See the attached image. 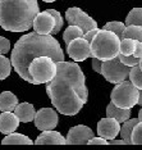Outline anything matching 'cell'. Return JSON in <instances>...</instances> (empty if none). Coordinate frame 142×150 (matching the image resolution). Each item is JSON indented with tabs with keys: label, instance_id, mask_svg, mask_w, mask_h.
Masks as SVG:
<instances>
[{
	"label": "cell",
	"instance_id": "obj_1",
	"mask_svg": "<svg viewBox=\"0 0 142 150\" xmlns=\"http://www.w3.org/2000/svg\"><path fill=\"white\" fill-rule=\"evenodd\" d=\"M54 108L64 115H76L89 100L86 78L77 62H56V74L46 83Z\"/></svg>",
	"mask_w": 142,
	"mask_h": 150
},
{
	"label": "cell",
	"instance_id": "obj_2",
	"mask_svg": "<svg viewBox=\"0 0 142 150\" xmlns=\"http://www.w3.org/2000/svg\"><path fill=\"white\" fill-rule=\"evenodd\" d=\"M42 55L53 58L55 62L64 60L62 46L51 35H40L37 32L26 33L14 44L12 50L11 62L13 69L22 80L32 83V77L28 73V66L32 59Z\"/></svg>",
	"mask_w": 142,
	"mask_h": 150
},
{
	"label": "cell",
	"instance_id": "obj_3",
	"mask_svg": "<svg viewBox=\"0 0 142 150\" xmlns=\"http://www.w3.org/2000/svg\"><path fill=\"white\" fill-rule=\"evenodd\" d=\"M39 12L37 0H0V27L9 32H26Z\"/></svg>",
	"mask_w": 142,
	"mask_h": 150
},
{
	"label": "cell",
	"instance_id": "obj_4",
	"mask_svg": "<svg viewBox=\"0 0 142 150\" xmlns=\"http://www.w3.org/2000/svg\"><path fill=\"white\" fill-rule=\"evenodd\" d=\"M119 49L120 37H118L114 32L104 28H99L96 36L90 41L91 58H99L103 62L118 57Z\"/></svg>",
	"mask_w": 142,
	"mask_h": 150
},
{
	"label": "cell",
	"instance_id": "obj_5",
	"mask_svg": "<svg viewBox=\"0 0 142 150\" xmlns=\"http://www.w3.org/2000/svg\"><path fill=\"white\" fill-rule=\"evenodd\" d=\"M28 73L32 77V85L47 83L56 74V62L46 55L37 57L30 63Z\"/></svg>",
	"mask_w": 142,
	"mask_h": 150
},
{
	"label": "cell",
	"instance_id": "obj_6",
	"mask_svg": "<svg viewBox=\"0 0 142 150\" xmlns=\"http://www.w3.org/2000/svg\"><path fill=\"white\" fill-rule=\"evenodd\" d=\"M138 95H140V90L129 80H124L123 82L115 85L110 94V99L111 103H114L117 107L132 109L138 103Z\"/></svg>",
	"mask_w": 142,
	"mask_h": 150
},
{
	"label": "cell",
	"instance_id": "obj_7",
	"mask_svg": "<svg viewBox=\"0 0 142 150\" xmlns=\"http://www.w3.org/2000/svg\"><path fill=\"white\" fill-rule=\"evenodd\" d=\"M129 71L131 67L123 64L118 57L113 58V59L104 60L101 64V74L110 83L117 85L119 82H123L124 80H128Z\"/></svg>",
	"mask_w": 142,
	"mask_h": 150
},
{
	"label": "cell",
	"instance_id": "obj_8",
	"mask_svg": "<svg viewBox=\"0 0 142 150\" xmlns=\"http://www.w3.org/2000/svg\"><path fill=\"white\" fill-rule=\"evenodd\" d=\"M65 18L69 25L78 26L83 31V33L90 31V30L97 28V22L92 17H90L87 13H84L82 9L77 8V6H72L65 12Z\"/></svg>",
	"mask_w": 142,
	"mask_h": 150
},
{
	"label": "cell",
	"instance_id": "obj_9",
	"mask_svg": "<svg viewBox=\"0 0 142 150\" xmlns=\"http://www.w3.org/2000/svg\"><path fill=\"white\" fill-rule=\"evenodd\" d=\"M67 53L73 62H83L91 58L90 41H87L83 36L77 37L67 45Z\"/></svg>",
	"mask_w": 142,
	"mask_h": 150
},
{
	"label": "cell",
	"instance_id": "obj_10",
	"mask_svg": "<svg viewBox=\"0 0 142 150\" xmlns=\"http://www.w3.org/2000/svg\"><path fill=\"white\" fill-rule=\"evenodd\" d=\"M33 122L36 128H39L40 131L54 129L58 126V114L51 108H41L36 112Z\"/></svg>",
	"mask_w": 142,
	"mask_h": 150
},
{
	"label": "cell",
	"instance_id": "obj_11",
	"mask_svg": "<svg viewBox=\"0 0 142 150\" xmlns=\"http://www.w3.org/2000/svg\"><path fill=\"white\" fill-rule=\"evenodd\" d=\"M95 136L93 131L87 126L78 125L74 126L68 131V135L65 137V141L68 145H84L89 142L90 139Z\"/></svg>",
	"mask_w": 142,
	"mask_h": 150
},
{
	"label": "cell",
	"instance_id": "obj_12",
	"mask_svg": "<svg viewBox=\"0 0 142 150\" xmlns=\"http://www.w3.org/2000/svg\"><path fill=\"white\" fill-rule=\"evenodd\" d=\"M120 123L114 118H101L97 123V135L106 140H113L119 135Z\"/></svg>",
	"mask_w": 142,
	"mask_h": 150
},
{
	"label": "cell",
	"instance_id": "obj_13",
	"mask_svg": "<svg viewBox=\"0 0 142 150\" xmlns=\"http://www.w3.org/2000/svg\"><path fill=\"white\" fill-rule=\"evenodd\" d=\"M54 18L47 11L45 12H39L37 16L33 19L32 27L35 30V32L40 33V35H51L54 30Z\"/></svg>",
	"mask_w": 142,
	"mask_h": 150
},
{
	"label": "cell",
	"instance_id": "obj_14",
	"mask_svg": "<svg viewBox=\"0 0 142 150\" xmlns=\"http://www.w3.org/2000/svg\"><path fill=\"white\" fill-rule=\"evenodd\" d=\"M36 145H65V137L58 131H53V129H47L42 131L41 135L37 136V139L33 141Z\"/></svg>",
	"mask_w": 142,
	"mask_h": 150
},
{
	"label": "cell",
	"instance_id": "obj_15",
	"mask_svg": "<svg viewBox=\"0 0 142 150\" xmlns=\"http://www.w3.org/2000/svg\"><path fill=\"white\" fill-rule=\"evenodd\" d=\"M19 119L15 115V113L12 112H1L0 114V132L4 135L14 132L19 126Z\"/></svg>",
	"mask_w": 142,
	"mask_h": 150
},
{
	"label": "cell",
	"instance_id": "obj_16",
	"mask_svg": "<svg viewBox=\"0 0 142 150\" xmlns=\"http://www.w3.org/2000/svg\"><path fill=\"white\" fill-rule=\"evenodd\" d=\"M14 113L18 117V119L23 123H27V122H31L35 119L36 115V110L35 107L31 103H18L17 107L14 108Z\"/></svg>",
	"mask_w": 142,
	"mask_h": 150
},
{
	"label": "cell",
	"instance_id": "obj_17",
	"mask_svg": "<svg viewBox=\"0 0 142 150\" xmlns=\"http://www.w3.org/2000/svg\"><path fill=\"white\" fill-rule=\"evenodd\" d=\"M106 117L117 119V121L122 125L123 122H126L127 119L131 118V109L119 108V107H117L114 103L110 101L106 107Z\"/></svg>",
	"mask_w": 142,
	"mask_h": 150
},
{
	"label": "cell",
	"instance_id": "obj_18",
	"mask_svg": "<svg viewBox=\"0 0 142 150\" xmlns=\"http://www.w3.org/2000/svg\"><path fill=\"white\" fill-rule=\"evenodd\" d=\"M18 104V98L12 91H3L0 94V110L13 112Z\"/></svg>",
	"mask_w": 142,
	"mask_h": 150
},
{
	"label": "cell",
	"instance_id": "obj_19",
	"mask_svg": "<svg viewBox=\"0 0 142 150\" xmlns=\"http://www.w3.org/2000/svg\"><path fill=\"white\" fill-rule=\"evenodd\" d=\"M1 144L3 145H32L33 141L26 135L12 132V134H8L1 140Z\"/></svg>",
	"mask_w": 142,
	"mask_h": 150
},
{
	"label": "cell",
	"instance_id": "obj_20",
	"mask_svg": "<svg viewBox=\"0 0 142 150\" xmlns=\"http://www.w3.org/2000/svg\"><path fill=\"white\" fill-rule=\"evenodd\" d=\"M140 119L138 118H133V119H127L126 122L120 125V131H119V135L122 136V139L126 141L127 145H131V136H132V132H133V128L136 126Z\"/></svg>",
	"mask_w": 142,
	"mask_h": 150
},
{
	"label": "cell",
	"instance_id": "obj_21",
	"mask_svg": "<svg viewBox=\"0 0 142 150\" xmlns=\"http://www.w3.org/2000/svg\"><path fill=\"white\" fill-rule=\"evenodd\" d=\"M123 37H128V39H133L136 41H142V26H137V25H129L126 26L122 35Z\"/></svg>",
	"mask_w": 142,
	"mask_h": 150
},
{
	"label": "cell",
	"instance_id": "obj_22",
	"mask_svg": "<svg viewBox=\"0 0 142 150\" xmlns=\"http://www.w3.org/2000/svg\"><path fill=\"white\" fill-rule=\"evenodd\" d=\"M82 36H83V31L79 28L78 26L69 25V27L63 33V40H64V42H65V46H67L70 41H72V40L77 39V37H82Z\"/></svg>",
	"mask_w": 142,
	"mask_h": 150
},
{
	"label": "cell",
	"instance_id": "obj_23",
	"mask_svg": "<svg viewBox=\"0 0 142 150\" xmlns=\"http://www.w3.org/2000/svg\"><path fill=\"white\" fill-rule=\"evenodd\" d=\"M126 26L129 25H137L142 26V8H133L132 11L128 13V16L126 17Z\"/></svg>",
	"mask_w": 142,
	"mask_h": 150
},
{
	"label": "cell",
	"instance_id": "obj_24",
	"mask_svg": "<svg viewBox=\"0 0 142 150\" xmlns=\"http://www.w3.org/2000/svg\"><path fill=\"white\" fill-rule=\"evenodd\" d=\"M13 69L11 59L4 57V54H0V81L5 80L6 77L11 76V72Z\"/></svg>",
	"mask_w": 142,
	"mask_h": 150
},
{
	"label": "cell",
	"instance_id": "obj_25",
	"mask_svg": "<svg viewBox=\"0 0 142 150\" xmlns=\"http://www.w3.org/2000/svg\"><path fill=\"white\" fill-rule=\"evenodd\" d=\"M128 80H129L138 90H142V71H141V68L138 64L134 67H131Z\"/></svg>",
	"mask_w": 142,
	"mask_h": 150
},
{
	"label": "cell",
	"instance_id": "obj_26",
	"mask_svg": "<svg viewBox=\"0 0 142 150\" xmlns=\"http://www.w3.org/2000/svg\"><path fill=\"white\" fill-rule=\"evenodd\" d=\"M134 47H136V40L128 39V37L120 39L119 54H123V55H132L134 52Z\"/></svg>",
	"mask_w": 142,
	"mask_h": 150
},
{
	"label": "cell",
	"instance_id": "obj_27",
	"mask_svg": "<svg viewBox=\"0 0 142 150\" xmlns=\"http://www.w3.org/2000/svg\"><path fill=\"white\" fill-rule=\"evenodd\" d=\"M103 28L114 32L118 37L122 39V35H123V31H124V28H126V25H124L123 22H119V21H111V22H108Z\"/></svg>",
	"mask_w": 142,
	"mask_h": 150
},
{
	"label": "cell",
	"instance_id": "obj_28",
	"mask_svg": "<svg viewBox=\"0 0 142 150\" xmlns=\"http://www.w3.org/2000/svg\"><path fill=\"white\" fill-rule=\"evenodd\" d=\"M47 12L50 13V14L53 16V18H54V22H55V25H54V30H53V32H51V35H56L60 30H62V27L64 25V21H63V18H62V14L58 12V11H55V9H46Z\"/></svg>",
	"mask_w": 142,
	"mask_h": 150
},
{
	"label": "cell",
	"instance_id": "obj_29",
	"mask_svg": "<svg viewBox=\"0 0 142 150\" xmlns=\"http://www.w3.org/2000/svg\"><path fill=\"white\" fill-rule=\"evenodd\" d=\"M131 145H142V121L134 126L131 136Z\"/></svg>",
	"mask_w": 142,
	"mask_h": 150
},
{
	"label": "cell",
	"instance_id": "obj_30",
	"mask_svg": "<svg viewBox=\"0 0 142 150\" xmlns=\"http://www.w3.org/2000/svg\"><path fill=\"white\" fill-rule=\"evenodd\" d=\"M118 58L120 59L122 63L126 64V66H128V67H134L140 63V58L134 57L133 54H132V55H123V54H119Z\"/></svg>",
	"mask_w": 142,
	"mask_h": 150
},
{
	"label": "cell",
	"instance_id": "obj_31",
	"mask_svg": "<svg viewBox=\"0 0 142 150\" xmlns=\"http://www.w3.org/2000/svg\"><path fill=\"white\" fill-rule=\"evenodd\" d=\"M11 52V41L6 37L0 36V54H6Z\"/></svg>",
	"mask_w": 142,
	"mask_h": 150
},
{
	"label": "cell",
	"instance_id": "obj_32",
	"mask_svg": "<svg viewBox=\"0 0 142 150\" xmlns=\"http://www.w3.org/2000/svg\"><path fill=\"white\" fill-rule=\"evenodd\" d=\"M89 145H108L109 144V141H108L106 139L101 137V136H97V137H93L89 140V142H87Z\"/></svg>",
	"mask_w": 142,
	"mask_h": 150
},
{
	"label": "cell",
	"instance_id": "obj_33",
	"mask_svg": "<svg viewBox=\"0 0 142 150\" xmlns=\"http://www.w3.org/2000/svg\"><path fill=\"white\" fill-rule=\"evenodd\" d=\"M92 62H91V66H92V69L96 73H101V64H103V60H100L99 58H93L92 57Z\"/></svg>",
	"mask_w": 142,
	"mask_h": 150
},
{
	"label": "cell",
	"instance_id": "obj_34",
	"mask_svg": "<svg viewBox=\"0 0 142 150\" xmlns=\"http://www.w3.org/2000/svg\"><path fill=\"white\" fill-rule=\"evenodd\" d=\"M97 31H99V27H97V28H93V30H90V31H87V32L83 33V37L87 40V41H91V40L96 36Z\"/></svg>",
	"mask_w": 142,
	"mask_h": 150
},
{
	"label": "cell",
	"instance_id": "obj_35",
	"mask_svg": "<svg viewBox=\"0 0 142 150\" xmlns=\"http://www.w3.org/2000/svg\"><path fill=\"white\" fill-rule=\"evenodd\" d=\"M133 55L137 57V58L142 57V41H136V47H134Z\"/></svg>",
	"mask_w": 142,
	"mask_h": 150
},
{
	"label": "cell",
	"instance_id": "obj_36",
	"mask_svg": "<svg viewBox=\"0 0 142 150\" xmlns=\"http://www.w3.org/2000/svg\"><path fill=\"white\" fill-rule=\"evenodd\" d=\"M109 144H111V145H127L126 141H124L123 139H122V140H115V139H113V140H110V141H109Z\"/></svg>",
	"mask_w": 142,
	"mask_h": 150
},
{
	"label": "cell",
	"instance_id": "obj_37",
	"mask_svg": "<svg viewBox=\"0 0 142 150\" xmlns=\"http://www.w3.org/2000/svg\"><path fill=\"white\" fill-rule=\"evenodd\" d=\"M137 104L142 107V90H140V95H138V103Z\"/></svg>",
	"mask_w": 142,
	"mask_h": 150
},
{
	"label": "cell",
	"instance_id": "obj_38",
	"mask_svg": "<svg viewBox=\"0 0 142 150\" xmlns=\"http://www.w3.org/2000/svg\"><path fill=\"white\" fill-rule=\"evenodd\" d=\"M138 119H140V121H142V108L140 109V112H138Z\"/></svg>",
	"mask_w": 142,
	"mask_h": 150
},
{
	"label": "cell",
	"instance_id": "obj_39",
	"mask_svg": "<svg viewBox=\"0 0 142 150\" xmlns=\"http://www.w3.org/2000/svg\"><path fill=\"white\" fill-rule=\"evenodd\" d=\"M138 66H140V68H141V71H142V57L140 58V63H138Z\"/></svg>",
	"mask_w": 142,
	"mask_h": 150
},
{
	"label": "cell",
	"instance_id": "obj_40",
	"mask_svg": "<svg viewBox=\"0 0 142 150\" xmlns=\"http://www.w3.org/2000/svg\"><path fill=\"white\" fill-rule=\"evenodd\" d=\"M42 1H45V3H53V1H55V0H42Z\"/></svg>",
	"mask_w": 142,
	"mask_h": 150
}]
</instances>
